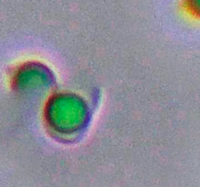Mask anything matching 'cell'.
Instances as JSON below:
<instances>
[{
    "instance_id": "6da1fadb",
    "label": "cell",
    "mask_w": 200,
    "mask_h": 187,
    "mask_svg": "<svg viewBox=\"0 0 200 187\" xmlns=\"http://www.w3.org/2000/svg\"><path fill=\"white\" fill-rule=\"evenodd\" d=\"M183 3L190 16L200 20V0H183Z\"/></svg>"
}]
</instances>
